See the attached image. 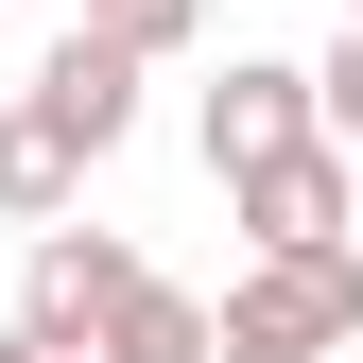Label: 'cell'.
<instances>
[{
  "label": "cell",
  "instance_id": "8",
  "mask_svg": "<svg viewBox=\"0 0 363 363\" xmlns=\"http://www.w3.org/2000/svg\"><path fill=\"white\" fill-rule=\"evenodd\" d=\"M69 18H86V35H121V52L156 69V52H191V35H208V0H69Z\"/></svg>",
  "mask_w": 363,
  "mask_h": 363
},
{
  "label": "cell",
  "instance_id": "4",
  "mask_svg": "<svg viewBox=\"0 0 363 363\" xmlns=\"http://www.w3.org/2000/svg\"><path fill=\"white\" fill-rule=\"evenodd\" d=\"M294 139H329V121H311V69L225 52V86H208V173L242 191V173H259V156H294Z\"/></svg>",
  "mask_w": 363,
  "mask_h": 363
},
{
  "label": "cell",
  "instance_id": "2",
  "mask_svg": "<svg viewBox=\"0 0 363 363\" xmlns=\"http://www.w3.org/2000/svg\"><path fill=\"white\" fill-rule=\"evenodd\" d=\"M121 294H139V242H121V225H35V277H18V329L35 346H104Z\"/></svg>",
  "mask_w": 363,
  "mask_h": 363
},
{
  "label": "cell",
  "instance_id": "1",
  "mask_svg": "<svg viewBox=\"0 0 363 363\" xmlns=\"http://www.w3.org/2000/svg\"><path fill=\"white\" fill-rule=\"evenodd\" d=\"M208 329H225V363H346V346H363V242H294V259H259Z\"/></svg>",
  "mask_w": 363,
  "mask_h": 363
},
{
  "label": "cell",
  "instance_id": "11",
  "mask_svg": "<svg viewBox=\"0 0 363 363\" xmlns=\"http://www.w3.org/2000/svg\"><path fill=\"white\" fill-rule=\"evenodd\" d=\"M346 18H363V0H346Z\"/></svg>",
  "mask_w": 363,
  "mask_h": 363
},
{
  "label": "cell",
  "instance_id": "5",
  "mask_svg": "<svg viewBox=\"0 0 363 363\" xmlns=\"http://www.w3.org/2000/svg\"><path fill=\"white\" fill-rule=\"evenodd\" d=\"M242 225H259V259H294V242H346V139H294V156H259V173H242Z\"/></svg>",
  "mask_w": 363,
  "mask_h": 363
},
{
  "label": "cell",
  "instance_id": "9",
  "mask_svg": "<svg viewBox=\"0 0 363 363\" xmlns=\"http://www.w3.org/2000/svg\"><path fill=\"white\" fill-rule=\"evenodd\" d=\"M311 121H329V139L363 156V18H346V52H329V69H311Z\"/></svg>",
  "mask_w": 363,
  "mask_h": 363
},
{
  "label": "cell",
  "instance_id": "7",
  "mask_svg": "<svg viewBox=\"0 0 363 363\" xmlns=\"http://www.w3.org/2000/svg\"><path fill=\"white\" fill-rule=\"evenodd\" d=\"M69 173H86V156L52 139V121H35V104H0V225H52V208H69Z\"/></svg>",
  "mask_w": 363,
  "mask_h": 363
},
{
  "label": "cell",
  "instance_id": "3",
  "mask_svg": "<svg viewBox=\"0 0 363 363\" xmlns=\"http://www.w3.org/2000/svg\"><path fill=\"white\" fill-rule=\"evenodd\" d=\"M35 121H52L69 156H121V139H139V52L69 18V35H52V69H35Z\"/></svg>",
  "mask_w": 363,
  "mask_h": 363
},
{
  "label": "cell",
  "instance_id": "10",
  "mask_svg": "<svg viewBox=\"0 0 363 363\" xmlns=\"http://www.w3.org/2000/svg\"><path fill=\"white\" fill-rule=\"evenodd\" d=\"M0 363H86V346H35V329H18V346H0Z\"/></svg>",
  "mask_w": 363,
  "mask_h": 363
},
{
  "label": "cell",
  "instance_id": "6",
  "mask_svg": "<svg viewBox=\"0 0 363 363\" xmlns=\"http://www.w3.org/2000/svg\"><path fill=\"white\" fill-rule=\"evenodd\" d=\"M86 363H225V329H208V294H173V277H139V294L104 311V346H86Z\"/></svg>",
  "mask_w": 363,
  "mask_h": 363
}]
</instances>
